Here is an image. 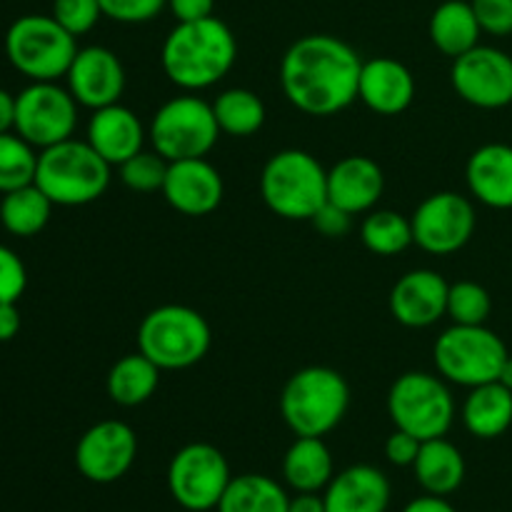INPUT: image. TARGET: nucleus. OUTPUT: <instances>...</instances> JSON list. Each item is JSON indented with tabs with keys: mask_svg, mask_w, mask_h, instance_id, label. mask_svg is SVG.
Returning a JSON list of instances; mask_svg holds the SVG:
<instances>
[{
	"mask_svg": "<svg viewBox=\"0 0 512 512\" xmlns=\"http://www.w3.org/2000/svg\"><path fill=\"white\" fill-rule=\"evenodd\" d=\"M363 58L328 33L303 35L280 60V88L293 108L315 118L343 113L358 100Z\"/></svg>",
	"mask_w": 512,
	"mask_h": 512,
	"instance_id": "obj_1",
	"label": "nucleus"
},
{
	"mask_svg": "<svg viewBox=\"0 0 512 512\" xmlns=\"http://www.w3.org/2000/svg\"><path fill=\"white\" fill-rule=\"evenodd\" d=\"M235 60L238 40L228 23L215 15L178 23L160 50V63L168 80L188 93L213 88L233 70Z\"/></svg>",
	"mask_w": 512,
	"mask_h": 512,
	"instance_id": "obj_2",
	"label": "nucleus"
},
{
	"mask_svg": "<svg viewBox=\"0 0 512 512\" xmlns=\"http://www.w3.org/2000/svg\"><path fill=\"white\" fill-rule=\"evenodd\" d=\"M348 408V380L325 365L293 373L280 393V415L295 438H325L343 423Z\"/></svg>",
	"mask_w": 512,
	"mask_h": 512,
	"instance_id": "obj_3",
	"label": "nucleus"
},
{
	"mask_svg": "<svg viewBox=\"0 0 512 512\" xmlns=\"http://www.w3.org/2000/svg\"><path fill=\"white\" fill-rule=\"evenodd\" d=\"M108 160L100 158L88 140L68 138L38 153L35 185L53 200V205H88L103 198L110 185Z\"/></svg>",
	"mask_w": 512,
	"mask_h": 512,
	"instance_id": "obj_4",
	"label": "nucleus"
},
{
	"mask_svg": "<svg viewBox=\"0 0 512 512\" xmlns=\"http://www.w3.org/2000/svg\"><path fill=\"white\" fill-rule=\"evenodd\" d=\"M260 195L278 218L313 220L328 203V170L308 150H280L263 165Z\"/></svg>",
	"mask_w": 512,
	"mask_h": 512,
	"instance_id": "obj_5",
	"label": "nucleus"
},
{
	"mask_svg": "<svg viewBox=\"0 0 512 512\" xmlns=\"http://www.w3.org/2000/svg\"><path fill=\"white\" fill-rule=\"evenodd\" d=\"M213 345L210 325L188 305H160L138 325V350L160 370L198 365Z\"/></svg>",
	"mask_w": 512,
	"mask_h": 512,
	"instance_id": "obj_6",
	"label": "nucleus"
},
{
	"mask_svg": "<svg viewBox=\"0 0 512 512\" xmlns=\"http://www.w3.org/2000/svg\"><path fill=\"white\" fill-rule=\"evenodd\" d=\"M53 15H23L5 33V55L10 65L30 83L65 78L78 43Z\"/></svg>",
	"mask_w": 512,
	"mask_h": 512,
	"instance_id": "obj_7",
	"label": "nucleus"
},
{
	"mask_svg": "<svg viewBox=\"0 0 512 512\" xmlns=\"http://www.w3.org/2000/svg\"><path fill=\"white\" fill-rule=\"evenodd\" d=\"M508 348L485 325H450L438 335L433 348L440 378L463 388L495 383L508 360Z\"/></svg>",
	"mask_w": 512,
	"mask_h": 512,
	"instance_id": "obj_8",
	"label": "nucleus"
},
{
	"mask_svg": "<svg viewBox=\"0 0 512 512\" xmlns=\"http://www.w3.org/2000/svg\"><path fill=\"white\" fill-rule=\"evenodd\" d=\"M388 415L395 428L425 443L450 433L455 423V400L443 378L410 370L390 385Z\"/></svg>",
	"mask_w": 512,
	"mask_h": 512,
	"instance_id": "obj_9",
	"label": "nucleus"
},
{
	"mask_svg": "<svg viewBox=\"0 0 512 512\" xmlns=\"http://www.w3.org/2000/svg\"><path fill=\"white\" fill-rule=\"evenodd\" d=\"M218 120L213 105L198 95H175L155 110L148 138L158 155L173 160L205 158L218 143Z\"/></svg>",
	"mask_w": 512,
	"mask_h": 512,
	"instance_id": "obj_10",
	"label": "nucleus"
},
{
	"mask_svg": "<svg viewBox=\"0 0 512 512\" xmlns=\"http://www.w3.org/2000/svg\"><path fill=\"white\" fill-rule=\"evenodd\" d=\"M230 480L228 458L210 443L183 445L168 465L170 498L188 512L218 510Z\"/></svg>",
	"mask_w": 512,
	"mask_h": 512,
	"instance_id": "obj_11",
	"label": "nucleus"
},
{
	"mask_svg": "<svg viewBox=\"0 0 512 512\" xmlns=\"http://www.w3.org/2000/svg\"><path fill=\"white\" fill-rule=\"evenodd\" d=\"M78 125V103L68 88L55 80H35L15 95L13 130L33 148H50L73 138Z\"/></svg>",
	"mask_w": 512,
	"mask_h": 512,
	"instance_id": "obj_12",
	"label": "nucleus"
},
{
	"mask_svg": "<svg viewBox=\"0 0 512 512\" xmlns=\"http://www.w3.org/2000/svg\"><path fill=\"white\" fill-rule=\"evenodd\" d=\"M413 243L430 255H453L470 243L478 225L473 203L465 195L443 190L433 193L415 208Z\"/></svg>",
	"mask_w": 512,
	"mask_h": 512,
	"instance_id": "obj_13",
	"label": "nucleus"
},
{
	"mask_svg": "<svg viewBox=\"0 0 512 512\" xmlns=\"http://www.w3.org/2000/svg\"><path fill=\"white\" fill-rule=\"evenodd\" d=\"M450 83L458 98L473 108H508L512 103V58L493 45H475L453 60Z\"/></svg>",
	"mask_w": 512,
	"mask_h": 512,
	"instance_id": "obj_14",
	"label": "nucleus"
},
{
	"mask_svg": "<svg viewBox=\"0 0 512 512\" xmlns=\"http://www.w3.org/2000/svg\"><path fill=\"white\" fill-rule=\"evenodd\" d=\"M138 458V435L123 420H100L80 435L75 445V468L95 485L123 478Z\"/></svg>",
	"mask_w": 512,
	"mask_h": 512,
	"instance_id": "obj_15",
	"label": "nucleus"
},
{
	"mask_svg": "<svg viewBox=\"0 0 512 512\" xmlns=\"http://www.w3.org/2000/svg\"><path fill=\"white\" fill-rule=\"evenodd\" d=\"M65 80H68V90L75 103L98 110L120 103L125 90V68L110 48L88 45V48H78Z\"/></svg>",
	"mask_w": 512,
	"mask_h": 512,
	"instance_id": "obj_16",
	"label": "nucleus"
},
{
	"mask_svg": "<svg viewBox=\"0 0 512 512\" xmlns=\"http://www.w3.org/2000/svg\"><path fill=\"white\" fill-rule=\"evenodd\" d=\"M160 193L168 205L188 218H203L220 208L225 195L223 175L205 158L173 160Z\"/></svg>",
	"mask_w": 512,
	"mask_h": 512,
	"instance_id": "obj_17",
	"label": "nucleus"
},
{
	"mask_svg": "<svg viewBox=\"0 0 512 512\" xmlns=\"http://www.w3.org/2000/svg\"><path fill=\"white\" fill-rule=\"evenodd\" d=\"M450 283L430 268L405 273L390 290V315L405 328H430L448 315Z\"/></svg>",
	"mask_w": 512,
	"mask_h": 512,
	"instance_id": "obj_18",
	"label": "nucleus"
},
{
	"mask_svg": "<svg viewBox=\"0 0 512 512\" xmlns=\"http://www.w3.org/2000/svg\"><path fill=\"white\" fill-rule=\"evenodd\" d=\"M383 190V168L368 155H348L328 170V203L350 215L375 210Z\"/></svg>",
	"mask_w": 512,
	"mask_h": 512,
	"instance_id": "obj_19",
	"label": "nucleus"
},
{
	"mask_svg": "<svg viewBox=\"0 0 512 512\" xmlns=\"http://www.w3.org/2000/svg\"><path fill=\"white\" fill-rule=\"evenodd\" d=\"M390 495L388 475L368 463L340 470L323 490L328 512H388Z\"/></svg>",
	"mask_w": 512,
	"mask_h": 512,
	"instance_id": "obj_20",
	"label": "nucleus"
},
{
	"mask_svg": "<svg viewBox=\"0 0 512 512\" xmlns=\"http://www.w3.org/2000/svg\"><path fill=\"white\" fill-rule=\"evenodd\" d=\"M415 78L408 65L395 58L363 60L358 100L378 115H400L413 105Z\"/></svg>",
	"mask_w": 512,
	"mask_h": 512,
	"instance_id": "obj_21",
	"label": "nucleus"
},
{
	"mask_svg": "<svg viewBox=\"0 0 512 512\" xmlns=\"http://www.w3.org/2000/svg\"><path fill=\"white\" fill-rule=\"evenodd\" d=\"M145 135L148 133H145L138 115L125 105L115 103L93 110L85 140L110 165H123L125 160L143 150Z\"/></svg>",
	"mask_w": 512,
	"mask_h": 512,
	"instance_id": "obj_22",
	"label": "nucleus"
},
{
	"mask_svg": "<svg viewBox=\"0 0 512 512\" xmlns=\"http://www.w3.org/2000/svg\"><path fill=\"white\" fill-rule=\"evenodd\" d=\"M465 183L478 203L495 210L512 208V145H480L465 165Z\"/></svg>",
	"mask_w": 512,
	"mask_h": 512,
	"instance_id": "obj_23",
	"label": "nucleus"
},
{
	"mask_svg": "<svg viewBox=\"0 0 512 512\" xmlns=\"http://www.w3.org/2000/svg\"><path fill=\"white\" fill-rule=\"evenodd\" d=\"M465 430L478 440H495L512 425V390L503 383H485L470 388L460 410Z\"/></svg>",
	"mask_w": 512,
	"mask_h": 512,
	"instance_id": "obj_24",
	"label": "nucleus"
},
{
	"mask_svg": "<svg viewBox=\"0 0 512 512\" xmlns=\"http://www.w3.org/2000/svg\"><path fill=\"white\" fill-rule=\"evenodd\" d=\"M333 475V453L323 438H295L283 458V480L290 490L323 493Z\"/></svg>",
	"mask_w": 512,
	"mask_h": 512,
	"instance_id": "obj_25",
	"label": "nucleus"
},
{
	"mask_svg": "<svg viewBox=\"0 0 512 512\" xmlns=\"http://www.w3.org/2000/svg\"><path fill=\"white\" fill-rule=\"evenodd\" d=\"M415 480L430 495H453L465 480V458L448 438L425 440L413 463Z\"/></svg>",
	"mask_w": 512,
	"mask_h": 512,
	"instance_id": "obj_26",
	"label": "nucleus"
},
{
	"mask_svg": "<svg viewBox=\"0 0 512 512\" xmlns=\"http://www.w3.org/2000/svg\"><path fill=\"white\" fill-rule=\"evenodd\" d=\"M428 35L440 53L455 60L480 45L483 30L468 0H445L430 15Z\"/></svg>",
	"mask_w": 512,
	"mask_h": 512,
	"instance_id": "obj_27",
	"label": "nucleus"
},
{
	"mask_svg": "<svg viewBox=\"0 0 512 512\" xmlns=\"http://www.w3.org/2000/svg\"><path fill=\"white\" fill-rule=\"evenodd\" d=\"M160 373L163 370L153 360L145 358L140 350L123 355L120 360H115L108 380H105L108 398L115 405H123V408H138V405L148 403L155 395L160 385Z\"/></svg>",
	"mask_w": 512,
	"mask_h": 512,
	"instance_id": "obj_28",
	"label": "nucleus"
},
{
	"mask_svg": "<svg viewBox=\"0 0 512 512\" xmlns=\"http://www.w3.org/2000/svg\"><path fill=\"white\" fill-rule=\"evenodd\" d=\"M290 495L270 475L245 473L230 480L218 512H288Z\"/></svg>",
	"mask_w": 512,
	"mask_h": 512,
	"instance_id": "obj_29",
	"label": "nucleus"
},
{
	"mask_svg": "<svg viewBox=\"0 0 512 512\" xmlns=\"http://www.w3.org/2000/svg\"><path fill=\"white\" fill-rule=\"evenodd\" d=\"M53 200L35 183L3 193L0 200V223L15 238H33L48 225Z\"/></svg>",
	"mask_w": 512,
	"mask_h": 512,
	"instance_id": "obj_30",
	"label": "nucleus"
},
{
	"mask_svg": "<svg viewBox=\"0 0 512 512\" xmlns=\"http://www.w3.org/2000/svg\"><path fill=\"white\" fill-rule=\"evenodd\" d=\"M210 105L220 133L233 138H250L265 125V103L248 88L223 90Z\"/></svg>",
	"mask_w": 512,
	"mask_h": 512,
	"instance_id": "obj_31",
	"label": "nucleus"
},
{
	"mask_svg": "<svg viewBox=\"0 0 512 512\" xmlns=\"http://www.w3.org/2000/svg\"><path fill=\"white\" fill-rule=\"evenodd\" d=\"M360 240L373 255L390 258L415 245L413 223L395 210H370L360 225Z\"/></svg>",
	"mask_w": 512,
	"mask_h": 512,
	"instance_id": "obj_32",
	"label": "nucleus"
},
{
	"mask_svg": "<svg viewBox=\"0 0 512 512\" xmlns=\"http://www.w3.org/2000/svg\"><path fill=\"white\" fill-rule=\"evenodd\" d=\"M38 153L15 130L0 133V193H10L35 183Z\"/></svg>",
	"mask_w": 512,
	"mask_h": 512,
	"instance_id": "obj_33",
	"label": "nucleus"
},
{
	"mask_svg": "<svg viewBox=\"0 0 512 512\" xmlns=\"http://www.w3.org/2000/svg\"><path fill=\"white\" fill-rule=\"evenodd\" d=\"M493 310L490 293L480 283L460 280L448 290V318L455 325H485Z\"/></svg>",
	"mask_w": 512,
	"mask_h": 512,
	"instance_id": "obj_34",
	"label": "nucleus"
},
{
	"mask_svg": "<svg viewBox=\"0 0 512 512\" xmlns=\"http://www.w3.org/2000/svg\"><path fill=\"white\" fill-rule=\"evenodd\" d=\"M168 165V160L155 153V150H140L133 158L125 160L123 165H118L120 180L133 193H155V190H163Z\"/></svg>",
	"mask_w": 512,
	"mask_h": 512,
	"instance_id": "obj_35",
	"label": "nucleus"
},
{
	"mask_svg": "<svg viewBox=\"0 0 512 512\" xmlns=\"http://www.w3.org/2000/svg\"><path fill=\"white\" fill-rule=\"evenodd\" d=\"M53 15L70 35H85L103 18L98 0H53Z\"/></svg>",
	"mask_w": 512,
	"mask_h": 512,
	"instance_id": "obj_36",
	"label": "nucleus"
},
{
	"mask_svg": "<svg viewBox=\"0 0 512 512\" xmlns=\"http://www.w3.org/2000/svg\"><path fill=\"white\" fill-rule=\"evenodd\" d=\"M103 18L115 23L138 25L158 18L163 8H168V0H98Z\"/></svg>",
	"mask_w": 512,
	"mask_h": 512,
	"instance_id": "obj_37",
	"label": "nucleus"
},
{
	"mask_svg": "<svg viewBox=\"0 0 512 512\" xmlns=\"http://www.w3.org/2000/svg\"><path fill=\"white\" fill-rule=\"evenodd\" d=\"M28 285L25 265L8 245L0 243V303H18Z\"/></svg>",
	"mask_w": 512,
	"mask_h": 512,
	"instance_id": "obj_38",
	"label": "nucleus"
},
{
	"mask_svg": "<svg viewBox=\"0 0 512 512\" xmlns=\"http://www.w3.org/2000/svg\"><path fill=\"white\" fill-rule=\"evenodd\" d=\"M480 30L495 38L512 35V0H470Z\"/></svg>",
	"mask_w": 512,
	"mask_h": 512,
	"instance_id": "obj_39",
	"label": "nucleus"
},
{
	"mask_svg": "<svg viewBox=\"0 0 512 512\" xmlns=\"http://www.w3.org/2000/svg\"><path fill=\"white\" fill-rule=\"evenodd\" d=\"M310 223H313V228L318 230L323 238H343V235H348L350 228H353V215L345 213L338 205L325 203L323 208L313 215Z\"/></svg>",
	"mask_w": 512,
	"mask_h": 512,
	"instance_id": "obj_40",
	"label": "nucleus"
},
{
	"mask_svg": "<svg viewBox=\"0 0 512 512\" xmlns=\"http://www.w3.org/2000/svg\"><path fill=\"white\" fill-rule=\"evenodd\" d=\"M420 445L423 443L415 435L395 428V433L385 440V458H388V463L398 465V468H413L415 458L420 453Z\"/></svg>",
	"mask_w": 512,
	"mask_h": 512,
	"instance_id": "obj_41",
	"label": "nucleus"
},
{
	"mask_svg": "<svg viewBox=\"0 0 512 512\" xmlns=\"http://www.w3.org/2000/svg\"><path fill=\"white\" fill-rule=\"evenodd\" d=\"M168 10L178 23L210 18L215 10V0H168Z\"/></svg>",
	"mask_w": 512,
	"mask_h": 512,
	"instance_id": "obj_42",
	"label": "nucleus"
},
{
	"mask_svg": "<svg viewBox=\"0 0 512 512\" xmlns=\"http://www.w3.org/2000/svg\"><path fill=\"white\" fill-rule=\"evenodd\" d=\"M20 333V310L15 303H0V343H8Z\"/></svg>",
	"mask_w": 512,
	"mask_h": 512,
	"instance_id": "obj_43",
	"label": "nucleus"
},
{
	"mask_svg": "<svg viewBox=\"0 0 512 512\" xmlns=\"http://www.w3.org/2000/svg\"><path fill=\"white\" fill-rule=\"evenodd\" d=\"M403 512H458L450 505L448 498H443V495H420V498L410 500L408 505H405Z\"/></svg>",
	"mask_w": 512,
	"mask_h": 512,
	"instance_id": "obj_44",
	"label": "nucleus"
},
{
	"mask_svg": "<svg viewBox=\"0 0 512 512\" xmlns=\"http://www.w3.org/2000/svg\"><path fill=\"white\" fill-rule=\"evenodd\" d=\"M288 512H328L323 493H295L290 498Z\"/></svg>",
	"mask_w": 512,
	"mask_h": 512,
	"instance_id": "obj_45",
	"label": "nucleus"
},
{
	"mask_svg": "<svg viewBox=\"0 0 512 512\" xmlns=\"http://www.w3.org/2000/svg\"><path fill=\"white\" fill-rule=\"evenodd\" d=\"M15 125V95L0 88V133H10Z\"/></svg>",
	"mask_w": 512,
	"mask_h": 512,
	"instance_id": "obj_46",
	"label": "nucleus"
},
{
	"mask_svg": "<svg viewBox=\"0 0 512 512\" xmlns=\"http://www.w3.org/2000/svg\"><path fill=\"white\" fill-rule=\"evenodd\" d=\"M498 383H503L505 388L512 390V355H508V360L503 363V370L498 375Z\"/></svg>",
	"mask_w": 512,
	"mask_h": 512,
	"instance_id": "obj_47",
	"label": "nucleus"
}]
</instances>
